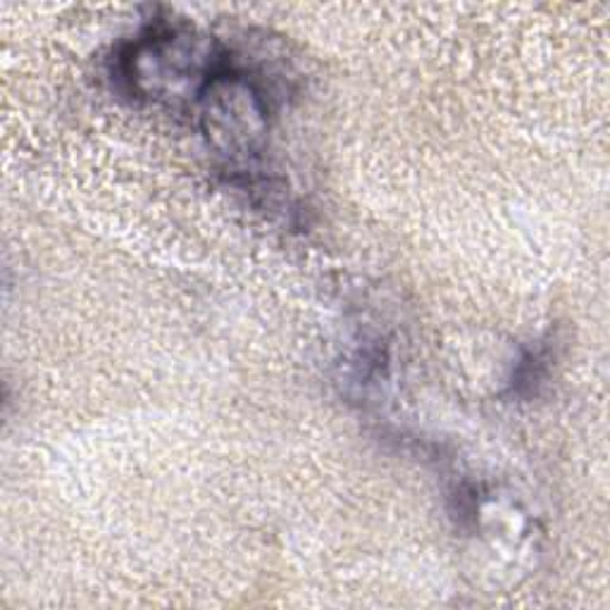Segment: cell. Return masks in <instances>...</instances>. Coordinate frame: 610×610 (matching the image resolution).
I'll return each instance as SVG.
<instances>
[{"mask_svg": "<svg viewBox=\"0 0 610 610\" xmlns=\"http://www.w3.org/2000/svg\"><path fill=\"white\" fill-rule=\"evenodd\" d=\"M549 362H551V346L549 343H537V346H532V349H524L516 362L513 377L508 379L510 393L532 396L543 379H547Z\"/></svg>", "mask_w": 610, "mask_h": 610, "instance_id": "1", "label": "cell"}]
</instances>
